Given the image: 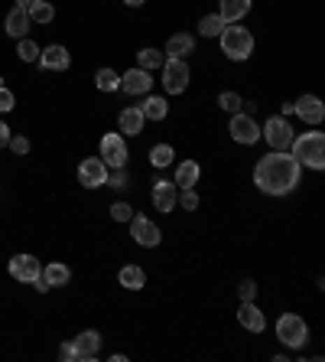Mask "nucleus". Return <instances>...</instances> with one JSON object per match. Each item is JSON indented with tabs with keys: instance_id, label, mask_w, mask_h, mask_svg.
I'll return each mask as SVG.
<instances>
[{
	"instance_id": "obj_1",
	"label": "nucleus",
	"mask_w": 325,
	"mask_h": 362,
	"mask_svg": "<svg viewBox=\"0 0 325 362\" xmlns=\"http://www.w3.org/2000/svg\"><path fill=\"white\" fill-rule=\"evenodd\" d=\"M303 167L293 160L289 151H270L254 163V183L267 196H289L299 186Z\"/></svg>"
},
{
	"instance_id": "obj_2",
	"label": "nucleus",
	"mask_w": 325,
	"mask_h": 362,
	"mask_svg": "<svg viewBox=\"0 0 325 362\" xmlns=\"http://www.w3.org/2000/svg\"><path fill=\"white\" fill-rule=\"evenodd\" d=\"M289 153L299 167H309V170H322L325 167V134L322 131H303L293 137L289 144Z\"/></svg>"
},
{
	"instance_id": "obj_3",
	"label": "nucleus",
	"mask_w": 325,
	"mask_h": 362,
	"mask_svg": "<svg viewBox=\"0 0 325 362\" xmlns=\"http://www.w3.org/2000/svg\"><path fill=\"white\" fill-rule=\"evenodd\" d=\"M218 46H222L224 59H231V62H244V59L254 56V33L241 23H228L222 29V36H218Z\"/></svg>"
},
{
	"instance_id": "obj_4",
	"label": "nucleus",
	"mask_w": 325,
	"mask_h": 362,
	"mask_svg": "<svg viewBox=\"0 0 325 362\" xmlns=\"http://www.w3.org/2000/svg\"><path fill=\"white\" fill-rule=\"evenodd\" d=\"M277 340L287 346V349H303V346L309 343V323L299 314H280Z\"/></svg>"
},
{
	"instance_id": "obj_5",
	"label": "nucleus",
	"mask_w": 325,
	"mask_h": 362,
	"mask_svg": "<svg viewBox=\"0 0 325 362\" xmlns=\"http://www.w3.org/2000/svg\"><path fill=\"white\" fill-rule=\"evenodd\" d=\"M260 137L270 144V151H289V144H293L296 131H293V124H289L283 115H273V118H267L263 127H260Z\"/></svg>"
},
{
	"instance_id": "obj_6",
	"label": "nucleus",
	"mask_w": 325,
	"mask_h": 362,
	"mask_svg": "<svg viewBox=\"0 0 325 362\" xmlns=\"http://www.w3.org/2000/svg\"><path fill=\"white\" fill-rule=\"evenodd\" d=\"M101 160H104L108 170H121V167H127L130 147H127L121 131H111V134H104L101 137Z\"/></svg>"
},
{
	"instance_id": "obj_7",
	"label": "nucleus",
	"mask_w": 325,
	"mask_h": 362,
	"mask_svg": "<svg viewBox=\"0 0 325 362\" xmlns=\"http://www.w3.org/2000/svg\"><path fill=\"white\" fill-rule=\"evenodd\" d=\"M189 78H192V69H189L186 59H166L163 62V88H166V95H182L189 88Z\"/></svg>"
},
{
	"instance_id": "obj_8",
	"label": "nucleus",
	"mask_w": 325,
	"mask_h": 362,
	"mask_svg": "<svg viewBox=\"0 0 325 362\" xmlns=\"http://www.w3.org/2000/svg\"><path fill=\"white\" fill-rule=\"evenodd\" d=\"M228 134H231L234 144H241V147H254V144L260 141V124L254 121V115H247V111H238V115H231Z\"/></svg>"
},
{
	"instance_id": "obj_9",
	"label": "nucleus",
	"mask_w": 325,
	"mask_h": 362,
	"mask_svg": "<svg viewBox=\"0 0 325 362\" xmlns=\"http://www.w3.org/2000/svg\"><path fill=\"white\" fill-rule=\"evenodd\" d=\"M150 200H153V209L159 212H176L179 209V186L173 180H153V190H150Z\"/></svg>"
},
{
	"instance_id": "obj_10",
	"label": "nucleus",
	"mask_w": 325,
	"mask_h": 362,
	"mask_svg": "<svg viewBox=\"0 0 325 362\" xmlns=\"http://www.w3.org/2000/svg\"><path fill=\"white\" fill-rule=\"evenodd\" d=\"M130 235L140 248H157L163 242V232H159L157 222H150V216H133L130 219Z\"/></svg>"
},
{
	"instance_id": "obj_11",
	"label": "nucleus",
	"mask_w": 325,
	"mask_h": 362,
	"mask_svg": "<svg viewBox=\"0 0 325 362\" xmlns=\"http://www.w3.org/2000/svg\"><path fill=\"white\" fill-rule=\"evenodd\" d=\"M78 183H82L85 190H98L108 183V167H104L101 157H85L78 163Z\"/></svg>"
},
{
	"instance_id": "obj_12",
	"label": "nucleus",
	"mask_w": 325,
	"mask_h": 362,
	"mask_svg": "<svg viewBox=\"0 0 325 362\" xmlns=\"http://www.w3.org/2000/svg\"><path fill=\"white\" fill-rule=\"evenodd\" d=\"M10 277L13 281H20V284H33L39 277V271H43V261L33 255H13L10 258V265H7Z\"/></svg>"
},
{
	"instance_id": "obj_13",
	"label": "nucleus",
	"mask_w": 325,
	"mask_h": 362,
	"mask_svg": "<svg viewBox=\"0 0 325 362\" xmlns=\"http://www.w3.org/2000/svg\"><path fill=\"white\" fill-rule=\"evenodd\" d=\"M117 92H124V95H150V92H153V72H147V69H130V72L121 76V88H117Z\"/></svg>"
},
{
	"instance_id": "obj_14",
	"label": "nucleus",
	"mask_w": 325,
	"mask_h": 362,
	"mask_svg": "<svg viewBox=\"0 0 325 362\" xmlns=\"http://www.w3.org/2000/svg\"><path fill=\"white\" fill-rule=\"evenodd\" d=\"M39 66H43V72H65V69L72 66V53L62 46V43H52V46L46 49H39V59H36Z\"/></svg>"
},
{
	"instance_id": "obj_15",
	"label": "nucleus",
	"mask_w": 325,
	"mask_h": 362,
	"mask_svg": "<svg viewBox=\"0 0 325 362\" xmlns=\"http://www.w3.org/2000/svg\"><path fill=\"white\" fill-rule=\"evenodd\" d=\"M293 115H299V121H306V124H322V118H325L322 98H319V95L296 98V102H293Z\"/></svg>"
},
{
	"instance_id": "obj_16",
	"label": "nucleus",
	"mask_w": 325,
	"mask_h": 362,
	"mask_svg": "<svg viewBox=\"0 0 325 362\" xmlns=\"http://www.w3.org/2000/svg\"><path fill=\"white\" fill-rule=\"evenodd\" d=\"M238 323L247 330V333H263L267 330V316L254 300H241V310H238Z\"/></svg>"
},
{
	"instance_id": "obj_17",
	"label": "nucleus",
	"mask_w": 325,
	"mask_h": 362,
	"mask_svg": "<svg viewBox=\"0 0 325 362\" xmlns=\"http://www.w3.org/2000/svg\"><path fill=\"white\" fill-rule=\"evenodd\" d=\"M101 333L98 330H85V333H78V340H75V346H78V362H94L98 356H101Z\"/></svg>"
},
{
	"instance_id": "obj_18",
	"label": "nucleus",
	"mask_w": 325,
	"mask_h": 362,
	"mask_svg": "<svg viewBox=\"0 0 325 362\" xmlns=\"http://www.w3.org/2000/svg\"><path fill=\"white\" fill-rule=\"evenodd\" d=\"M195 53V36L192 33H173L163 46V56L166 59H186Z\"/></svg>"
},
{
	"instance_id": "obj_19",
	"label": "nucleus",
	"mask_w": 325,
	"mask_h": 362,
	"mask_svg": "<svg viewBox=\"0 0 325 362\" xmlns=\"http://www.w3.org/2000/svg\"><path fill=\"white\" fill-rule=\"evenodd\" d=\"M143 124H147V118H143V111H140L137 105L124 108L121 115H117V127H121L124 137H137V134H143Z\"/></svg>"
},
{
	"instance_id": "obj_20",
	"label": "nucleus",
	"mask_w": 325,
	"mask_h": 362,
	"mask_svg": "<svg viewBox=\"0 0 325 362\" xmlns=\"http://www.w3.org/2000/svg\"><path fill=\"white\" fill-rule=\"evenodd\" d=\"M254 0H218V17L224 23H241L247 13H251Z\"/></svg>"
},
{
	"instance_id": "obj_21",
	"label": "nucleus",
	"mask_w": 325,
	"mask_h": 362,
	"mask_svg": "<svg viewBox=\"0 0 325 362\" xmlns=\"http://www.w3.org/2000/svg\"><path fill=\"white\" fill-rule=\"evenodd\" d=\"M29 27H33V20H29V13L23 7H13L7 13V23H3V29H7L10 39H23L29 33Z\"/></svg>"
},
{
	"instance_id": "obj_22",
	"label": "nucleus",
	"mask_w": 325,
	"mask_h": 362,
	"mask_svg": "<svg viewBox=\"0 0 325 362\" xmlns=\"http://www.w3.org/2000/svg\"><path fill=\"white\" fill-rule=\"evenodd\" d=\"M117 284H121L124 291H143V287H147V271L140 265H124L121 271H117Z\"/></svg>"
},
{
	"instance_id": "obj_23",
	"label": "nucleus",
	"mask_w": 325,
	"mask_h": 362,
	"mask_svg": "<svg viewBox=\"0 0 325 362\" xmlns=\"http://www.w3.org/2000/svg\"><path fill=\"white\" fill-rule=\"evenodd\" d=\"M137 108L143 111V118H147V121H166V115H169L166 98H163V95H153V92H150V95L143 98Z\"/></svg>"
},
{
	"instance_id": "obj_24",
	"label": "nucleus",
	"mask_w": 325,
	"mask_h": 362,
	"mask_svg": "<svg viewBox=\"0 0 325 362\" xmlns=\"http://www.w3.org/2000/svg\"><path fill=\"white\" fill-rule=\"evenodd\" d=\"M179 190H192L195 183H202V167L195 160H182L176 167V180H173Z\"/></svg>"
},
{
	"instance_id": "obj_25",
	"label": "nucleus",
	"mask_w": 325,
	"mask_h": 362,
	"mask_svg": "<svg viewBox=\"0 0 325 362\" xmlns=\"http://www.w3.org/2000/svg\"><path fill=\"white\" fill-rule=\"evenodd\" d=\"M43 277H46L49 287H65L72 281V267L62 265V261H49V265L43 267Z\"/></svg>"
},
{
	"instance_id": "obj_26",
	"label": "nucleus",
	"mask_w": 325,
	"mask_h": 362,
	"mask_svg": "<svg viewBox=\"0 0 325 362\" xmlns=\"http://www.w3.org/2000/svg\"><path fill=\"white\" fill-rule=\"evenodd\" d=\"M173 163H176V147H173V144H157V147H150V167L166 170Z\"/></svg>"
},
{
	"instance_id": "obj_27",
	"label": "nucleus",
	"mask_w": 325,
	"mask_h": 362,
	"mask_svg": "<svg viewBox=\"0 0 325 362\" xmlns=\"http://www.w3.org/2000/svg\"><path fill=\"white\" fill-rule=\"evenodd\" d=\"M27 13H29V20L33 23H39V27H46V23H52L56 20V7L49 4V0H33L27 7Z\"/></svg>"
},
{
	"instance_id": "obj_28",
	"label": "nucleus",
	"mask_w": 325,
	"mask_h": 362,
	"mask_svg": "<svg viewBox=\"0 0 325 362\" xmlns=\"http://www.w3.org/2000/svg\"><path fill=\"white\" fill-rule=\"evenodd\" d=\"M163 62H166V56H163V49H140L137 53V69H147V72H157V69H163Z\"/></svg>"
},
{
	"instance_id": "obj_29",
	"label": "nucleus",
	"mask_w": 325,
	"mask_h": 362,
	"mask_svg": "<svg viewBox=\"0 0 325 362\" xmlns=\"http://www.w3.org/2000/svg\"><path fill=\"white\" fill-rule=\"evenodd\" d=\"M224 27H228V23H224L218 13H205V17L198 20V33H202V39H218Z\"/></svg>"
},
{
	"instance_id": "obj_30",
	"label": "nucleus",
	"mask_w": 325,
	"mask_h": 362,
	"mask_svg": "<svg viewBox=\"0 0 325 362\" xmlns=\"http://www.w3.org/2000/svg\"><path fill=\"white\" fill-rule=\"evenodd\" d=\"M94 85H98V92H117V88H121V76H117L114 69L104 66L94 72Z\"/></svg>"
},
{
	"instance_id": "obj_31",
	"label": "nucleus",
	"mask_w": 325,
	"mask_h": 362,
	"mask_svg": "<svg viewBox=\"0 0 325 362\" xmlns=\"http://www.w3.org/2000/svg\"><path fill=\"white\" fill-rule=\"evenodd\" d=\"M241 105H244V98L238 95V92H222V95H218V108H222V111H228V115H238V111H241Z\"/></svg>"
},
{
	"instance_id": "obj_32",
	"label": "nucleus",
	"mask_w": 325,
	"mask_h": 362,
	"mask_svg": "<svg viewBox=\"0 0 325 362\" xmlns=\"http://www.w3.org/2000/svg\"><path fill=\"white\" fill-rule=\"evenodd\" d=\"M17 56L23 59V62H36V59H39V46L29 36H23V39H17Z\"/></svg>"
},
{
	"instance_id": "obj_33",
	"label": "nucleus",
	"mask_w": 325,
	"mask_h": 362,
	"mask_svg": "<svg viewBox=\"0 0 325 362\" xmlns=\"http://www.w3.org/2000/svg\"><path fill=\"white\" fill-rule=\"evenodd\" d=\"M198 193H195V186L192 190H179V209H186V212H195L198 209Z\"/></svg>"
},
{
	"instance_id": "obj_34",
	"label": "nucleus",
	"mask_w": 325,
	"mask_h": 362,
	"mask_svg": "<svg viewBox=\"0 0 325 362\" xmlns=\"http://www.w3.org/2000/svg\"><path fill=\"white\" fill-rule=\"evenodd\" d=\"M104 186H111V190H127L130 186V176H127V170H114V173H108V183Z\"/></svg>"
},
{
	"instance_id": "obj_35",
	"label": "nucleus",
	"mask_w": 325,
	"mask_h": 362,
	"mask_svg": "<svg viewBox=\"0 0 325 362\" xmlns=\"http://www.w3.org/2000/svg\"><path fill=\"white\" fill-rule=\"evenodd\" d=\"M111 219L114 222H130V219H133V206H130V202H114V206H111Z\"/></svg>"
},
{
	"instance_id": "obj_36",
	"label": "nucleus",
	"mask_w": 325,
	"mask_h": 362,
	"mask_svg": "<svg viewBox=\"0 0 325 362\" xmlns=\"http://www.w3.org/2000/svg\"><path fill=\"white\" fill-rule=\"evenodd\" d=\"M17 108V98H13V92H10L7 85H0V115H7V111H13Z\"/></svg>"
},
{
	"instance_id": "obj_37",
	"label": "nucleus",
	"mask_w": 325,
	"mask_h": 362,
	"mask_svg": "<svg viewBox=\"0 0 325 362\" xmlns=\"http://www.w3.org/2000/svg\"><path fill=\"white\" fill-rule=\"evenodd\" d=\"M238 294H241V300H254V297H257V281H254V277H244L241 284H238Z\"/></svg>"
},
{
	"instance_id": "obj_38",
	"label": "nucleus",
	"mask_w": 325,
	"mask_h": 362,
	"mask_svg": "<svg viewBox=\"0 0 325 362\" xmlns=\"http://www.w3.org/2000/svg\"><path fill=\"white\" fill-rule=\"evenodd\" d=\"M7 147H10L13 153H17V157H27V153H29V141L23 137V134H17V137H10Z\"/></svg>"
},
{
	"instance_id": "obj_39",
	"label": "nucleus",
	"mask_w": 325,
	"mask_h": 362,
	"mask_svg": "<svg viewBox=\"0 0 325 362\" xmlns=\"http://www.w3.org/2000/svg\"><path fill=\"white\" fill-rule=\"evenodd\" d=\"M59 359H62V362H78V346H75V340H72V343L59 346Z\"/></svg>"
},
{
	"instance_id": "obj_40",
	"label": "nucleus",
	"mask_w": 325,
	"mask_h": 362,
	"mask_svg": "<svg viewBox=\"0 0 325 362\" xmlns=\"http://www.w3.org/2000/svg\"><path fill=\"white\" fill-rule=\"evenodd\" d=\"M10 137H13V134H10L7 121H0V147H7V144H10Z\"/></svg>"
},
{
	"instance_id": "obj_41",
	"label": "nucleus",
	"mask_w": 325,
	"mask_h": 362,
	"mask_svg": "<svg viewBox=\"0 0 325 362\" xmlns=\"http://www.w3.org/2000/svg\"><path fill=\"white\" fill-rule=\"evenodd\" d=\"M33 287H36L39 294H46V291H49V284H46V277H43V271H39V277L33 281Z\"/></svg>"
},
{
	"instance_id": "obj_42",
	"label": "nucleus",
	"mask_w": 325,
	"mask_h": 362,
	"mask_svg": "<svg viewBox=\"0 0 325 362\" xmlns=\"http://www.w3.org/2000/svg\"><path fill=\"white\" fill-rule=\"evenodd\" d=\"M280 115H283V118L293 115V102H283V105H280Z\"/></svg>"
},
{
	"instance_id": "obj_43",
	"label": "nucleus",
	"mask_w": 325,
	"mask_h": 362,
	"mask_svg": "<svg viewBox=\"0 0 325 362\" xmlns=\"http://www.w3.org/2000/svg\"><path fill=\"white\" fill-rule=\"evenodd\" d=\"M147 0H124V7H143Z\"/></svg>"
},
{
	"instance_id": "obj_44",
	"label": "nucleus",
	"mask_w": 325,
	"mask_h": 362,
	"mask_svg": "<svg viewBox=\"0 0 325 362\" xmlns=\"http://www.w3.org/2000/svg\"><path fill=\"white\" fill-rule=\"evenodd\" d=\"M29 4H33V0H17V7H23V10H27Z\"/></svg>"
}]
</instances>
